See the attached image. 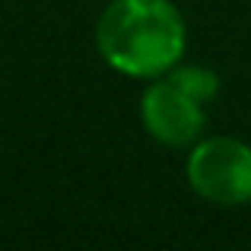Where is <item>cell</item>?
<instances>
[{
  "label": "cell",
  "instance_id": "1",
  "mask_svg": "<svg viewBox=\"0 0 251 251\" xmlns=\"http://www.w3.org/2000/svg\"><path fill=\"white\" fill-rule=\"evenodd\" d=\"M181 48L184 23L169 0H115L99 19V51L121 74H166Z\"/></svg>",
  "mask_w": 251,
  "mask_h": 251
},
{
  "label": "cell",
  "instance_id": "3",
  "mask_svg": "<svg viewBox=\"0 0 251 251\" xmlns=\"http://www.w3.org/2000/svg\"><path fill=\"white\" fill-rule=\"evenodd\" d=\"M143 121L156 140L169 143V147H181L201 134L203 105L194 102L166 76V80L153 83L143 96Z\"/></svg>",
  "mask_w": 251,
  "mask_h": 251
},
{
  "label": "cell",
  "instance_id": "4",
  "mask_svg": "<svg viewBox=\"0 0 251 251\" xmlns=\"http://www.w3.org/2000/svg\"><path fill=\"white\" fill-rule=\"evenodd\" d=\"M169 80L178 86L181 92H188L194 102L207 105L210 99L216 96V89H220V83H216V74L207 67H178L169 74Z\"/></svg>",
  "mask_w": 251,
  "mask_h": 251
},
{
  "label": "cell",
  "instance_id": "2",
  "mask_svg": "<svg viewBox=\"0 0 251 251\" xmlns=\"http://www.w3.org/2000/svg\"><path fill=\"white\" fill-rule=\"evenodd\" d=\"M188 178L207 201L235 207L251 197V150L232 137L203 140L191 153Z\"/></svg>",
  "mask_w": 251,
  "mask_h": 251
}]
</instances>
